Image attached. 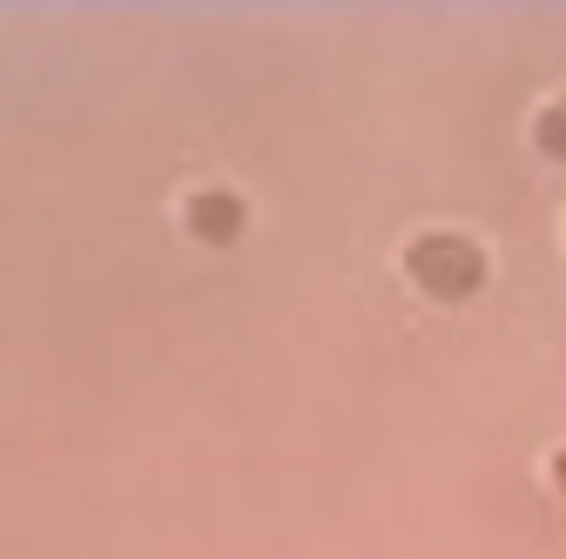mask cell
<instances>
[{"label":"cell","mask_w":566,"mask_h":559,"mask_svg":"<svg viewBox=\"0 0 566 559\" xmlns=\"http://www.w3.org/2000/svg\"><path fill=\"white\" fill-rule=\"evenodd\" d=\"M405 270H411V284L424 297H439V304H459V297H472L485 284V256L465 236H418Z\"/></svg>","instance_id":"6da1fadb"},{"label":"cell","mask_w":566,"mask_h":559,"mask_svg":"<svg viewBox=\"0 0 566 559\" xmlns=\"http://www.w3.org/2000/svg\"><path fill=\"white\" fill-rule=\"evenodd\" d=\"M182 223H189L202 243H237L243 223H250V209H243V196H230V189H202V196H189Z\"/></svg>","instance_id":"7a4b0ae2"},{"label":"cell","mask_w":566,"mask_h":559,"mask_svg":"<svg viewBox=\"0 0 566 559\" xmlns=\"http://www.w3.org/2000/svg\"><path fill=\"white\" fill-rule=\"evenodd\" d=\"M533 143H539L553 162H566V102H553V108L533 122Z\"/></svg>","instance_id":"3957f363"},{"label":"cell","mask_w":566,"mask_h":559,"mask_svg":"<svg viewBox=\"0 0 566 559\" xmlns=\"http://www.w3.org/2000/svg\"><path fill=\"white\" fill-rule=\"evenodd\" d=\"M553 478H559V485H566V452H559V458H553Z\"/></svg>","instance_id":"277c9868"}]
</instances>
